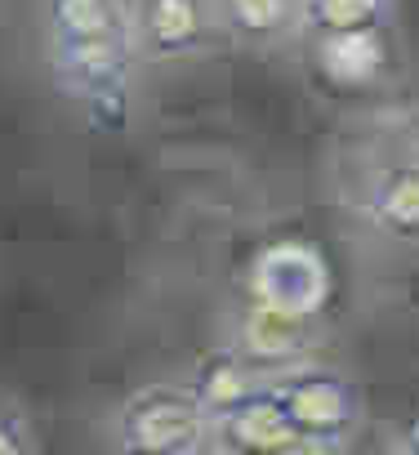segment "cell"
Instances as JSON below:
<instances>
[{
  "mask_svg": "<svg viewBox=\"0 0 419 455\" xmlns=\"http://www.w3.org/2000/svg\"><path fill=\"white\" fill-rule=\"evenodd\" d=\"M50 72L59 90L99 130H121L138 68L134 14L125 0H50Z\"/></svg>",
  "mask_w": 419,
  "mask_h": 455,
  "instance_id": "cell-1",
  "label": "cell"
},
{
  "mask_svg": "<svg viewBox=\"0 0 419 455\" xmlns=\"http://www.w3.org/2000/svg\"><path fill=\"white\" fill-rule=\"evenodd\" d=\"M112 442L116 455H201L210 446V415L187 379H156L116 406Z\"/></svg>",
  "mask_w": 419,
  "mask_h": 455,
  "instance_id": "cell-2",
  "label": "cell"
},
{
  "mask_svg": "<svg viewBox=\"0 0 419 455\" xmlns=\"http://www.w3.org/2000/svg\"><path fill=\"white\" fill-rule=\"evenodd\" d=\"M250 308H268L281 317H321L330 304V264L312 242L281 237L268 242L246 268Z\"/></svg>",
  "mask_w": 419,
  "mask_h": 455,
  "instance_id": "cell-3",
  "label": "cell"
},
{
  "mask_svg": "<svg viewBox=\"0 0 419 455\" xmlns=\"http://www.w3.org/2000/svg\"><path fill=\"white\" fill-rule=\"evenodd\" d=\"M281 415L312 437H352L361 424V393L344 371L330 366H281L264 379Z\"/></svg>",
  "mask_w": 419,
  "mask_h": 455,
  "instance_id": "cell-4",
  "label": "cell"
},
{
  "mask_svg": "<svg viewBox=\"0 0 419 455\" xmlns=\"http://www.w3.org/2000/svg\"><path fill=\"white\" fill-rule=\"evenodd\" d=\"M134 41L147 63H178L210 45L219 19L215 0H134Z\"/></svg>",
  "mask_w": 419,
  "mask_h": 455,
  "instance_id": "cell-5",
  "label": "cell"
},
{
  "mask_svg": "<svg viewBox=\"0 0 419 455\" xmlns=\"http://www.w3.org/2000/svg\"><path fill=\"white\" fill-rule=\"evenodd\" d=\"M397 63V41L392 23L388 28H366V32H335V36H312V72L326 90L357 94L375 90Z\"/></svg>",
  "mask_w": 419,
  "mask_h": 455,
  "instance_id": "cell-6",
  "label": "cell"
},
{
  "mask_svg": "<svg viewBox=\"0 0 419 455\" xmlns=\"http://www.w3.org/2000/svg\"><path fill=\"white\" fill-rule=\"evenodd\" d=\"M366 223L388 242H419V152L379 161L357 196Z\"/></svg>",
  "mask_w": 419,
  "mask_h": 455,
  "instance_id": "cell-7",
  "label": "cell"
},
{
  "mask_svg": "<svg viewBox=\"0 0 419 455\" xmlns=\"http://www.w3.org/2000/svg\"><path fill=\"white\" fill-rule=\"evenodd\" d=\"M299 428L281 415V406L268 397V388L250 393L233 411H224L210 424V446H219L224 455H281Z\"/></svg>",
  "mask_w": 419,
  "mask_h": 455,
  "instance_id": "cell-8",
  "label": "cell"
},
{
  "mask_svg": "<svg viewBox=\"0 0 419 455\" xmlns=\"http://www.w3.org/2000/svg\"><path fill=\"white\" fill-rule=\"evenodd\" d=\"M312 339V317H281V313H268V308H246V322L237 331V353L259 366L264 375L290 366L295 353H304Z\"/></svg>",
  "mask_w": 419,
  "mask_h": 455,
  "instance_id": "cell-9",
  "label": "cell"
},
{
  "mask_svg": "<svg viewBox=\"0 0 419 455\" xmlns=\"http://www.w3.org/2000/svg\"><path fill=\"white\" fill-rule=\"evenodd\" d=\"M264 379H268V375H264L259 366H250L237 348H224V353H210V357L192 371L187 388L196 393V402L205 406L210 424H215L224 411H233L237 402H246L250 393H259Z\"/></svg>",
  "mask_w": 419,
  "mask_h": 455,
  "instance_id": "cell-10",
  "label": "cell"
},
{
  "mask_svg": "<svg viewBox=\"0 0 419 455\" xmlns=\"http://www.w3.org/2000/svg\"><path fill=\"white\" fill-rule=\"evenodd\" d=\"M215 19L246 45H273L299 28V5L295 0H215Z\"/></svg>",
  "mask_w": 419,
  "mask_h": 455,
  "instance_id": "cell-11",
  "label": "cell"
},
{
  "mask_svg": "<svg viewBox=\"0 0 419 455\" xmlns=\"http://www.w3.org/2000/svg\"><path fill=\"white\" fill-rule=\"evenodd\" d=\"M299 28L308 36H335V32H366L388 28L397 0H295Z\"/></svg>",
  "mask_w": 419,
  "mask_h": 455,
  "instance_id": "cell-12",
  "label": "cell"
},
{
  "mask_svg": "<svg viewBox=\"0 0 419 455\" xmlns=\"http://www.w3.org/2000/svg\"><path fill=\"white\" fill-rule=\"evenodd\" d=\"M0 455H36V433L28 415L0 397Z\"/></svg>",
  "mask_w": 419,
  "mask_h": 455,
  "instance_id": "cell-13",
  "label": "cell"
},
{
  "mask_svg": "<svg viewBox=\"0 0 419 455\" xmlns=\"http://www.w3.org/2000/svg\"><path fill=\"white\" fill-rule=\"evenodd\" d=\"M281 455H348V437H312V433H299Z\"/></svg>",
  "mask_w": 419,
  "mask_h": 455,
  "instance_id": "cell-14",
  "label": "cell"
},
{
  "mask_svg": "<svg viewBox=\"0 0 419 455\" xmlns=\"http://www.w3.org/2000/svg\"><path fill=\"white\" fill-rule=\"evenodd\" d=\"M397 437H401V442H406L410 451H419V411H415V415H410V419L401 424V433H397Z\"/></svg>",
  "mask_w": 419,
  "mask_h": 455,
  "instance_id": "cell-15",
  "label": "cell"
},
{
  "mask_svg": "<svg viewBox=\"0 0 419 455\" xmlns=\"http://www.w3.org/2000/svg\"><path fill=\"white\" fill-rule=\"evenodd\" d=\"M388 455H419V451H410V446H406V442H401V437H397V442H392V446H388Z\"/></svg>",
  "mask_w": 419,
  "mask_h": 455,
  "instance_id": "cell-16",
  "label": "cell"
}]
</instances>
